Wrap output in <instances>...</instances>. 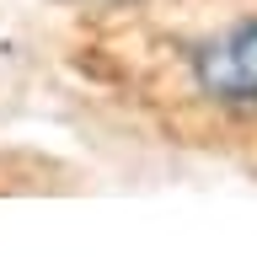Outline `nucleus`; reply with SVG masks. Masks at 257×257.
Here are the masks:
<instances>
[{
    "mask_svg": "<svg viewBox=\"0 0 257 257\" xmlns=\"http://www.w3.org/2000/svg\"><path fill=\"white\" fill-rule=\"evenodd\" d=\"M193 75L220 102H257V16L193 54Z\"/></svg>",
    "mask_w": 257,
    "mask_h": 257,
    "instance_id": "obj_1",
    "label": "nucleus"
}]
</instances>
